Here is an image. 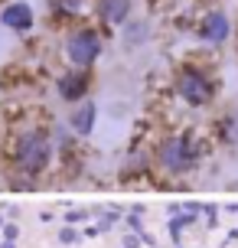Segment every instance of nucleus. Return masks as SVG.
I'll return each mask as SVG.
<instances>
[{
    "mask_svg": "<svg viewBox=\"0 0 238 248\" xmlns=\"http://www.w3.org/2000/svg\"><path fill=\"white\" fill-rule=\"evenodd\" d=\"M56 157H59V147H56V137H52L49 127L33 124V127L16 131L10 140V154H7L13 186L33 189L39 176H46L52 170Z\"/></svg>",
    "mask_w": 238,
    "mask_h": 248,
    "instance_id": "nucleus-1",
    "label": "nucleus"
},
{
    "mask_svg": "<svg viewBox=\"0 0 238 248\" xmlns=\"http://www.w3.org/2000/svg\"><path fill=\"white\" fill-rule=\"evenodd\" d=\"M206 154H209V140H202L196 131H173V134H163L150 150L153 170L163 173V176H173V180L189 176L202 163Z\"/></svg>",
    "mask_w": 238,
    "mask_h": 248,
    "instance_id": "nucleus-2",
    "label": "nucleus"
},
{
    "mask_svg": "<svg viewBox=\"0 0 238 248\" xmlns=\"http://www.w3.org/2000/svg\"><path fill=\"white\" fill-rule=\"evenodd\" d=\"M173 92L189 108H209L219 95V78L212 69H206L199 62H183L173 75Z\"/></svg>",
    "mask_w": 238,
    "mask_h": 248,
    "instance_id": "nucleus-3",
    "label": "nucleus"
},
{
    "mask_svg": "<svg viewBox=\"0 0 238 248\" xmlns=\"http://www.w3.org/2000/svg\"><path fill=\"white\" fill-rule=\"evenodd\" d=\"M104 52V36H101L98 26L78 23L72 26L62 39V56L72 69H95V62Z\"/></svg>",
    "mask_w": 238,
    "mask_h": 248,
    "instance_id": "nucleus-4",
    "label": "nucleus"
},
{
    "mask_svg": "<svg viewBox=\"0 0 238 248\" xmlns=\"http://www.w3.org/2000/svg\"><path fill=\"white\" fill-rule=\"evenodd\" d=\"M91 92V69H65V72L56 75V95L65 101V105H78V101L88 98Z\"/></svg>",
    "mask_w": 238,
    "mask_h": 248,
    "instance_id": "nucleus-5",
    "label": "nucleus"
},
{
    "mask_svg": "<svg viewBox=\"0 0 238 248\" xmlns=\"http://www.w3.org/2000/svg\"><path fill=\"white\" fill-rule=\"evenodd\" d=\"M196 36H199L206 46H222V43H228V36H232V20H228V13L219 10V7L206 10L199 20H196Z\"/></svg>",
    "mask_w": 238,
    "mask_h": 248,
    "instance_id": "nucleus-6",
    "label": "nucleus"
},
{
    "mask_svg": "<svg viewBox=\"0 0 238 248\" xmlns=\"http://www.w3.org/2000/svg\"><path fill=\"white\" fill-rule=\"evenodd\" d=\"M134 3L131 0H91V13L98 20V30H114V26H124L131 20Z\"/></svg>",
    "mask_w": 238,
    "mask_h": 248,
    "instance_id": "nucleus-7",
    "label": "nucleus"
},
{
    "mask_svg": "<svg viewBox=\"0 0 238 248\" xmlns=\"http://www.w3.org/2000/svg\"><path fill=\"white\" fill-rule=\"evenodd\" d=\"M0 26H7L10 33H30L36 26V13L26 0H13V3H3L0 7Z\"/></svg>",
    "mask_w": 238,
    "mask_h": 248,
    "instance_id": "nucleus-8",
    "label": "nucleus"
},
{
    "mask_svg": "<svg viewBox=\"0 0 238 248\" xmlns=\"http://www.w3.org/2000/svg\"><path fill=\"white\" fill-rule=\"evenodd\" d=\"M95 121H98V105L91 98L72 105V111H69V131L75 137H88L95 131Z\"/></svg>",
    "mask_w": 238,
    "mask_h": 248,
    "instance_id": "nucleus-9",
    "label": "nucleus"
},
{
    "mask_svg": "<svg viewBox=\"0 0 238 248\" xmlns=\"http://www.w3.org/2000/svg\"><path fill=\"white\" fill-rule=\"evenodd\" d=\"M91 7V0H49V13L56 23H75Z\"/></svg>",
    "mask_w": 238,
    "mask_h": 248,
    "instance_id": "nucleus-10",
    "label": "nucleus"
},
{
    "mask_svg": "<svg viewBox=\"0 0 238 248\" xmlns=\"http://www.w3.org/2000/svg\"><path fill=\"white\" fill-rule=\"evenodd\" d=\"M212 134H215V140H222L225 147H238V111L219 114L215 124H212Z\"/></svg>",
    "mask_w": 238,
    "mask_h": 248,
    "instance_id": "nucleus-11",
    "label": "nucleus"
},
{
    "mask_svg": "<svg viewBox=\"0 0 238 248\" xmlns=\"http://www.w3.org/2000/svg\"><path fill=\"white\" fill-rule=\"evenodd\" d=\"M147 39H150L147 20H134V16H131V20L121 26V43H124V49H140Z\"/></svg>",
    "mask_w": 238,
    "mask_h": 248,
    "instance_id": "nucleus-12",
    "label": "nucleus"
},
{
    "mask_svg": "<svg viewBox=\"0 0 238 248\" xmlns=\"http://www.w3.org/2000/svg\"><path fill=\"white\" fill-rule=\"evenodd\" d=\"M153 173V157L150 154H131L121 163V180H137V176H150Z\"/></svg>",
    "mask_w": 238,
    "mask_h": 248,
    "instance_id": "nucleus-13",
    "label": "nucleus"
},
{
    "mask_svg": "<svg viewBox=\"0 0 238 248\" xmlns=\"http://www.w3.org/2000/svg\"><path fill=\"white\" fill-rule=\"evenodd\" d=\"M82 238H85V232H82L78 225H62V232H59V242H62V245H78Z\"/></svg>",
    "mask_w": 238,
    "mask_h": 248,
    "instance_id": "nucleus-14",
    "label": "nucleus"
},
{
    "mask_svg": "<svg viewBox=\"0 0 238 248\" xmlns=\"http://www.w3.org/2000/svg\"><path fill=\"white\" fill-rule=\"evenodd\" d=\"M91 219V209H69L65 212V225H82Z\"/></svg>",
    "mask_w": 238,
    "mask_h": 248,
    "instance_id": "nucleus-15",
    "label": "nucleus"
},
{
    "mask_svg": "<svg viewBox=\"0 0 238 248\" xmlns=\"http://www.w3.org/2000/svg\"><path fill=\"white\" fill-rule=\"evenodd\" d=\"M202 219H206V229H215V225H219V206L206 202V206H202Z\"/></svg>",
    "mask_w": 238,
    "mask_h": 248,
    "instance_id": "nucleus-16",
    "label": "nucleus"
},
{
    "mask_svg": "<svg viewBox=\"0 0 238 248\" xmlns=\"http://www.w3.org/2000/svg\"><path fill=\"white\" fill-rule=\"evenodd\" d=\"M0 235H3V242H20V222H7L3 225V232H0Z\"/></svg>",
    "mask_w": 238,
    "mask_h": 248,
    "instance_id": "nucleus-17",
    "label": "nucleus"
},
{
    "mask_svg": "<svg viewBox=\"0 0 238 248\" xmlns=\"http://www.w3.org/2000/svg\"><path fill=\"white\" fill-rule=\"evenodd\" d=\"M121 245H124V248H140L144 242H140L137 232H124V242H121Z\"/></svg>",
    "mask_w": 238,
    "mask_h": 248,
    "instance_id": "nucleus-18",
    "label": "nucleus"
},
{
    "mask_svg": "<svg viewBox=\"0 0 238 248\" xmlns=\"http://www.w3.org/2000/svg\"><path fill=\"white\" fill-rule=\"evenodd\" d=\"M7 222H10V219H7V212L0 209V232H3V225H7Z\"/></svg>",
    "mask_w": 238,
    "mask_h": 248,
    "instance_id": "nucleus-19",
    "label": "nucleus"
},
{
    "mask_svg": "<svg viewBox=\"0 0 238 248\" xmlns=\"http://www.w3.org/2000/svg\"><path fill=\"white\" fill-rule=\"evenodd\" d=\"M228 242H238V229H232V232H228Z\"/></svg>",
    "mask_w": 238,
    "mask_h": 248,
    "instance_id": "nucleus-20",
    "label": "nucleus"
},
{
    "mask_svg": "<svg viewBox=\"0 0 238 248\" xmlns=\"http://www.w3.org/2000/svg\"><path fill=\"white\" fill-rule=\"evenodd\" d=\"M0 248H16V242H0Z\"/></svg>",
    "mask_w": 238,
    "mask_h": 248,
    "instance_id": "nucleus-21",
    "label": "nucleus"
},
{
    "mask_svg": "<svg viewBox=\"0 0 238 248\" xmlns=\"http://www.w3.org/2000/svg\"><path fill=\"white\" fill-rule=\"evenodd\" d=\"M0 242H3V235H0Z\"/></svg>",
    "mask_w": 238,
    "mask_h": 248,
    "instance_id": "nucleus-22",
    "label": "nucleus"
},
{
    "mask_svg": "<svg viewBox=\"0 0 238 248\" xmlns=\"http://www.w3.org/2000/svg\"><path fill=\"white\" fill-rule=\"evenodd\" d=\"M121 248H124V245H121Z\"/></svg>",
    "mask_w": 238,
    "mask_h": 248,
    "instance_id": "nucleus-23",
    "label": "nucleus"
}]
</instances>
